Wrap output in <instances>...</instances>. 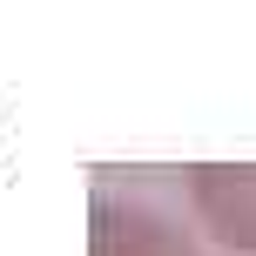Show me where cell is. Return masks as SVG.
Listing matches in <instances>:
<instances>
[{
    "label": "cell",
    "mask_w": 256,
    "mask_h": 256,
    "mask_svg": "<svg viewBox=\"0 0 256 256\" xmlns=\"http://www.w3.org/2000/svg\"><path fill=\"white\" fill-rule=\"evenodd\" d=\"M196 196H202V209L216 216V236L256 250V168H202Z\"/></svg>",
    "instance_id": "obj_1"
},
{
    "label": "cell",
    "mask_w": 256,
    "mask_h": 256,
    "mask_svg": "<svg viewBox=\"0 0 256 256\" xmlns=\"http://www.w3.org/2000/svg\"><path fill=\"white\" fill-rule=\"evenodd\" d=\"M128 230L135 236H108V256H189V250L168 243V236H155V222H142V216H128Z\"/></svg>",
    "instance_id": "obj_2"
}]
</instances>
